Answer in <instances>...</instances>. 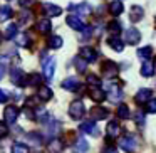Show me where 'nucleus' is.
<instances>
[{"label": "nucleus", "instance_id": "f257e3e1", "mask_svg": "<svg viewBox=\"0 0 156 153\" xmlns=\"http://www.w3.org/2000/svg\"><path fill=\"white\" fill-rule=\"evenodd\" d=\"M84 113H86V106L81 99H76V101L71 103V106H69V116L72 119H81L84 116Z\"/></svg>", "mask_w": 156, "mask_h": 153}, {"label": "nucleus", "instance_id": "f03ea898", "mask_svg": "<svg viewBox=\"0 0 156 153\" xmlns=\"http://www.w3.org/2000/svg\"><path fill=\"white\" fill-rule=\"evenodd\" d=\"M124 41H126V44H129V46L139 44V41H141V32H139L136 27L126 29V32H124Z\"/></svg>", "mask_w": 156, "mask_h": 153}, {"label": "nucleus", "instance_id": "7ed1b4c3", "mask_svg": "<svg viewBox=\"0 0 156 153\" xmlns=\"http://www.w3.org/2000/svg\"><path fill=\"white\" fill-rule=\"evenodd\" d=\"M106 96H108L109 99H111V101H119V99L122 98V91H121V88H119L118 84H116V82H109L108 86H106Z\"/></svg>", "mask_w": 156, "mask_h": 153}, {"label": "nucleus", "instance_id": "20e7f679", "mask_svg": "<svg viewBox=\"0 0 156 153\" xmlns=\"http://www.w3.org/2000/svg\"><path fill=\"white\" fill-rule=\"evenodd\" d=\"M17 118H19V108H17V106H15V104L7 106L5 111H4L5 123H7V125H14V123L17 121Z\"/></svg>", "mask_w": 156, "mask_h": 153}, {"label": "nucleus", "instance_id": "39448f33", "mask_svg": "<svg viewBox=\"0 0 156 153\" xmlns=\"http://www.w3.org/2000/svg\"><path fill=\"white\" fill-rule=\"evenodd\" d=\"M119 146L124 150L126 153H134L136 151V138L134 136H124V138L119 140Z\"/></svg>", "mask_w": 156, "mask_h": 153}, {"label": "nucleus", "instance_id": "423d86ee", "mask_svg": "<svg viewBox=\"0 0 156 153\" xmlns=\"http://www.w3.org/2000/svg\"><path fill=\"white\" fill-rule=\"evenodd\" d=\"M101 71H102V76H106V78H114L118 74V64L112 61H104L101 66Z\"/></svg>", "mask_w": 156, "mask_h": 153}, {"label": "nucleus", "instance_id": "0eeeda50", "mask_svg": "<svg viewBox=\"0 0 156 153\" xmlns=\"http://www.w3.org/2000/svg\"><path fill=\"white\" fill-rule=\"evenodd\" d=\"M106 133H108V140L118 138L121 135V125H119V121H116V119L109 121L108 126H106Z\"/></svg>", "mask_w": 156, "mask_h": 153}, {"label": "nucleus", "instance_id": "6e6552de", "mask_svg": "<svg viewBox=\"0 0 156 153\" xmlns=\"http://www.w3.org/2000/svg\"><path fill=\"white\" fill-rule=\"evenodd\" d=\"M151 98H153V91H151V89H148V88H143V89H139V91L136 93V96H134V101L138 103V104H146V103H148Z\"/></svg>", "mask_w": 156, "mask_h": 153}, {"label": "nucleus", "instance_id": "1a4fd4ad", "mask_svg": "<svg viewBox=\"0 0 156 153\" xmlns=\"http://www.w3.org/2000/svg\"><path fill=\"white\" fill-rule=\"evenodd\" d=\"M42 71H44V78L45 79H52L54 71H55V59L54 57L45 59V62L42 64Z\"/></svg>", "mask_w": 156, "mask_h": 153}, {"label": "nucleus", "instance_id": "9d476101", "mask_svg": "<svg viewBox=\"0 0 156 153\" xmlns=\"http://www.w3.org/2000/svg\"><path fill=\"white\" fill-rule=\"evenodd\" d=\"M89 115H91V121H101V119H106L109 116V111L106 108L96 106V108H92L91 111H89Z\"/></svg>", "mask_w": 156, "mask_h": 153}, {"label": "nucleus", "instance_id": "9b49d317", "mask_svg": "<svg viewBox=\"0 0 156 153\" xmlns=\"http://www.w3.org/2000/svg\"><path fill=\"white\" fill-rule=\"evenodd\" d=\"M79 56H81L82 59H84L86 62H94L96 59H98V52L94 51L92 47H89V46H86V47H82L81 49V52H79Z\"/></svg>", "mask_w": 156, "mask_h": 153}, {"label": "nucleus", "instance_id": "f8f14e48", "mask_svg": "<svg viewBox=\"0 0 156 153\" xmlns=\"http://www.w3.org/2000/svg\"><path fill=\"white\" fill-rule=\"evenodd\" d=\"M144 17V9L141 7V5H133L131 9H129V20L131 22H139L141 19Z\"/></svg>", "mask_w": 156, "mask_h": 153}, {"label": "nucleus", "instance_id": "ddd939ff", "mask_svg": "<svg viewBox=\"0 0 156 153\" xmlns=\"http://www.w3.org/2000/svg\"><path fill=\"white\" fill-rule=\"evenodd\" d=\"M66 22H67V25L71 29H74V31H82V29L86 27V24L82 22V19L79 17V15H69V17L66 19Z\"/></svg>", "mask_w": 156, "mask_h": 153}, {"label": "nucleus", "instance_id": "4468645a", "mask_svg": "<svg viewBox=\"0 0 156 153\" xmlns=\"http://www.w3.org/2000/svg\"><path fill=\"white\" fill-rule=\"evenodd\" d=\"M79 129H81L82 133H86V135H92V136L99 135V129H98V126L94 125V121H84L79 126Z\"/></svg>", "mask_w": 156, "mask_h": 153}, {"label": "nucleus", "instance_id": "2eb2a0df", "mask_svg": "<svg viewBox=\"0 0 156 153\" xmlns=\"http://www.w3.org/2000/svg\"><path fill=\"white\" fill-rule=\"evenodd\" d=\"M42 9H44V14L47 17H59L62 14V9L59 5H54V4H44Z\"/></svg>", "mask_w": 156, "mask_h": 153}, {"label": "nucleus", "instance_id": "dca6fc26", "mask_svg": "<svg viewBox=\"0 0 156 153\" xmlns=\"http://www.w3.org/2000/svg\"><path fill=\"white\" fill-rule=\"evenodd\" d=\"M25 78H27V76L24 74L22 69H12L10 79H12V82H15L17 86H25Z\"/></svg>", "mask_w": 156, "mask_h": 153}, {"label": "nucleus", "instance_id": "f3484780", "mask_svg": "<svg viewBox=\"0 0 156 153\" xmlns=\"http://www.w3.org/2000/svg\"><path fill=\"white\" fill-rule=\"evenodd\" d=\"M69 10L77 12L79 15H87V14H91V5H89L87 2H82V4H77V5L71 4L69 5Z\"/></svg>", "mask_w": 156, "mask_h": 153}, {"label": "nucleus", "instance_id": "a211bd4d", "mask_svg": "<svg viewBox=\"0 0 156 153\" xmlns=\"http://www.w3.org/2000/svg\"><path fill=\"white\" fill-rule=\"evenodd\" d=\"M108 44H109V47H111L112 51H116V52L124 51V42H122L118 35H111V37L108 39Z\"/></svg>", "mask_w": 156, "mask_h": 153}, {"label": "nucleus", "instance_id": "6ab92c4d", "mask_svg": "<svg viewBox=\"0 0 156 153\" xmlns=\"http://www.w3.org/2000/svg\"><path fill=\"white\" fill-rule=\"evenodd\" d=\"M62 88L66 89V91H79V88H81V82L77 81L76 78H67L62 81Z\"/></svg>", "mask_w": 156, "mask_h": 153}, {"label": "nucleus", "instance_id": "aec40b11", "mask_svg": "<svg viewBox=\"0 0 156 153\" xmlns=\"http://www.w3.org/2000/svg\"><path fill=\"white\" fill-rule=\"evenodd\" d=\"M122 12H124V5H122L121 0H112L111 4H109V14L111 15L118 17V15H121Z\"/></svg>", "mask_w": 156, "mask_h": 153}, {"label": "nucleus", "instance_id": "412c9836", "mask_svg": "<svg viewBox=\"0 0 156 153\" xmlns=\"http://www.w3.org/2000/svg\"><path fill=\"white\" fill-rule=\"evenodd\" d=\"M89 98L94 99L96 103H101L106 99V93L101 88H89Z\"/></svg>", "mask_w": 156, "mask_h": 153}, {"label": "nucleus", "instance_id": "4be33fe9", "mask_svg": "<svg viewBox=\"0 0 156 153\" xmlns=\"http://www.w3.org/2000/svg\"><path fill=\"white\" fill-rule=\"evenodd\" d=\"M62 148H64V143H62L61 138H52L47 145V150L51 153H61Z\"/></svg>", "mask_w": 156, "mask_h": 153}, {"label": "nucleus", "instance_id": "5701e85b", "mask_svg": "<svg viewBox=\"0 0 156 153\" xmlns=\"http://www.w3.org/2000/svg\"><path fill=\"white\" fill-rule=\"evenodd\" d=\"M74 153H87V150H89V143L86 141L84 138H77L76 140V143H74Z\"/></svg>", "mask_w": 156, "mask_h": 153}, {"label": "nucleus", "instance_id": "b1692460", "mask_svg": "<svg viewBox=\"0 0 156 153\" xmlns=\"http://www.w3.org/2000/svg\"><path fill=\"white\" fill-rule=\"evenodd\" d=\"M153 72H154V66H153L151 61H143L141 64V76L144 78H151Z\"/></svg>", "mask_w": 156, "mask_h": 153}, {"label": "nucleus", "instance_id": "393cba45", "mask_svg": "<svg viewBox=\"0 0 156 153\" xmlns=\"http://www.w3.org/2000/svg\"><path fill=\"white\" fill-rule=\"evenodd\" d=\"M52 29V24L49 19H41V20L37 22V31L41 32V34H49Z\"/></svg>", "mask_w": 156, "mask_h": 153}, {"label": "nucleus", "instance_id": "a878e982", "mask_svg": "<svg viewBox=\"0 0 156 153\" xmlns=\"http://www.w3.org/2000/svg\"><path fill=\"white\" fill-rule=\"evenodd\" d=\"M42 84V76L37 74V72H32L25 78V86H39Z\"/></svg>", "mask_w": 156, "mask_h": 153}, {"label": "nucleus", "instance_id": "bb28decb", "mask_svg": "<svg viewBox=\"0 0 156 153\" xmlns=\"http://www.w3.org/2000/svg\"><path fill=\"white\" fill-rule=\"evenodd\" d=\"M52 89L49 88V86H41L39 88V99H42V101H49V99H52Z\"/></svg>", "mask_w": 156, "mask_h": 153}, {"label": "nucleus", "instance_id": "cd10ccee", "mask_svg": "<svg viewBox=\"0 0 156 153\" xmlns=\"http://www.w3.org/2000/svg\"><path fill=\"white\" fill-rule=\"evenodd\" d=\"M153 54V49L151 46H144V47L138 49V57L141 59V61H149V57H151Z\"/></svg>", "mask_w": 156, "mask_h": 153}, {"label": "nucleus", "instance_id": "c85d7f7f", "mask_svg": "<svg viewBox=\"0 0 156 153\" xmlns=\"http://www.w3.org/2000/svg\"><path fill=\"white\" fill-rule=\"evenodd\" d=\"M118 116L121 119H129V116H131V113H129V106L124 104V103H121V104L118 106Z\"/></svg>", "mask_w": 156, "mask_h": 153}, {"label": "nucleus", "instance_id": "c756f323", "mask_svg": "<svg viewBox=\"0 0 156 153\" xmlns=\"http://www.w3.org/2000/svg\"><path fill=\"white\" fill-rule=\"evenodd\" d=\"M62 44H64V42H62L61 35H51V37H49V47L51 49H61Z\"/></svg>", "mask_w": 156, "mask_h": 153}, {"label": "nucleus", "instance_id": "7c9ffc66", "mask_svg": "<svg viewBox=\"0 0 156 153\" xmlns=\"http://www.w3.org/2000/svg\"><path fill=\"white\" fill-rule=\"evenodd\" d=\"M15 42H17L20 47H29V46H30V37H29L27 34H19L17 37H15Z\"/></svg>", "mask_w": 156, "mask_h": 153}, {"label": "nucleus", "instance_id": "2f4dec72", "mask_svg": "<svg viewBox=\"0 0 156 153\" xmlns=\"http://www.w3.org/2000/svg\"><path fill=\"white\" fill-rule=\"evenodd\" d=\"M121 29H122L121 27V22H118V20H111L108 24V31L111 32L112 35H118L119 32H121Z\"/></svg>", "mask_w": 156, "mask_h": 153}, {"label": "nucleus", "instance_id": "473e14b6", "mask_svg": "<svg viewBox=\"0 0 156 153\" xmlns=\"http://www.w3.org/2000/svg\"><path fill=\"white\" fill-rule=\"evenodd\" d=\"M32 19H34V14H32L30 10H22L20 15H19V22H20V24H29Z\"/></svg>", "mask_w": 156, "mask_h": 153}, {"label": "nucleus", "instance_id": "72a5a7b5", "mask_svg": "<svg viewBox=\"0 0 156 153\" xmlns=\"http://www.w3.org/2000/svg\"><path fill=\"white\" fill-rule=\"evenodd\" d=\"M12 17V9L9 5H4V7L0 9V22H5Z\"/></svg>", "mask_w": 156, "mask_h": 153}, {"label": "nucleus", "instance_id": "f704fd0d", "mask_svg": "<svg viewBox=\"0 0 156 153\" xmlns=\"http://www.w3.org/2000/svg\"><path fill=\"white\" fill-rule=\"evenodd\" d=\"M74 66L79 72H86V69H87V62H86L81 56H77V57L74 59Z\"/></svg>", "mask_w": 156, "mask_h": 153}, {"label": "nucleus", "instance_id": "c9c22d12", "mask_svg": "<svg viewBox=\"0 0 156 153\" xmlns=\"http://www.w3.org/2000/svg\"><path fill=\"white\" fill-rule=\"evenodd\" d=\"M15 35H17V25H15V24H10L7 29H5V34H4V37L7 39V41H10V39H14Z\"/></svg>", "mask_w": 156, "mask_h": 153}, {"label": "nucleus", "instance_id": "e433bc0d", "mask_svg": "<svg viewBox=\"0 0 156 153\" xmlns=\"http://www.w3.org/2000/svg\"><path fill=\"white\" fill-rule=\"evenodd\" d=\"M86 81H87V84L91 86V88H101V79L96 74H89L87 78H86Z\"/></svg>", "mask_w": 156, "mask_h": 153}, {"label": "nucleus", "instance_id": "4c0bfd02", "mask_svg": "<svg viewBox=\"0 0 156 153\" xmlns=\"http://www.w3.org/2000/svg\"><path fill=\"white\" fill-rule=\"evenodd\" d=\"M12 153H29V148L24 143H14L12 145Z\"/></svg>", "mask_w": 156, "mask_h": 153}, {"label": "nucleus", "instance_id": "58836bf2", "mask_svg": "<svg viewBox=\"0 0 156 153\" xmlns=\"http://www.w3.org/2000/svg\"><path fill=\"white\" fill-rule=\"evenodd\" d=\"M134 121H136V125L138 126H143L146 123V118H144V113L143 111H136V115H134Z\"/></svg>", "mask_w": 156, "mask_h": 153}, {"label": "nucleus", "instance_id": "ea45409f", "mask_svg": "<svg viewBox=\"0 0 156 153\" xmlns=\"http://www.w3.org/2000/svg\"><path fill=\"white\" fill-rule=\"evenodd\" d=\"M5 71H7V57H2L0 56V81L5 76Z\"/></svg>", "mask_w": 156, "mask_h": 153}, {"label": "nucleus", "instance_id": "a19ab883", "mask_svg": "<svg viewBox=\"0 0 156 153\" xmlns=\"http://www.w3.org/2000/svg\"><path fill=\"white\" fill-rule=\"evenodd\" d=\"M59 131H61V123H59V121H52L51 125H49V133L54 136L55 133H59Z\"/></svg>", "mask_w": 156, "mask_h": 153}, {"label": "nucleus", "instance_id": "79ce46f5", "mask_svg": "<svg viewBox=\"0 0 156 153\" xmlns=\"http://www.w3.org/2000/svg\"><path fill=\"white\" fill-rule=\"evenodd\" d=\"M146 113H156V98H151L146 103Z\"/></svg>", "mask_w": 156, "mask_h": 153}, {"label": "nucleus", "instance_id": "37998d69", "mask_svg": "<svg viewBox=\"0 0 156 153\" xmlns=\"http://www.w3.org/2000/svg\"><path fill=\"white\" fill-rule=\"evenodd\" d=\"M29 138H30V141L34 143V145H41L42 143V138H41V133H29Z\"/></svg>", "mask_w": 156, "mask_h": 153}, {"label": "nucleus", "instance_id": "c03bdc74", "mask_svg": "<svg viewBox=\"0 0 156 153\" xmlns=\"http://www.w3.org/2000/svg\"><path fill=\"white\" fill-rule=\"evenodd\" d=\"M35 115V119H39V121H45L47 119V111L45 109H37V113H34Z\"/></svg>", "mask_w": 156, "mask_h": 153}, {"label": "nucleus", "instance_id": "a18cd8bd", "mask_svg": "<svg viewBox=\"0 0 156 153\" xmlns=\"http://www.w3.org/2000/svg\"><path fill=\"white\" fill-rule=\"evenodd\" d=\"M37 103H39L37 96H30V99H27V101H25V106H27V108H32V106H35Z\"/></svg>", "mask_w": 156, "mask_h": 153}, {"label": "nucleus", "instance_id": "49530a36", "mask_svg": "<svg viewBox=\"0 0 156 153\" xmlns=\"http://www.w3.org/2000/svg\"><path fill=\"white\" fill-rule=\"evenodd\" d=\"M7 135H9V128H7V125L0 121V138H4V136H7Z\"/></svg>", "mask_w": 156, "mask_h": 153}, {"label": "nucleus", "instance_id": "de8ad7c7", "mask_svg": "<svg viewBox=\"0 0 156 153\" xmlns=\"http://www.w3.org/2000/svg\"><path fill=\"white\" fill-rule=\"evenodd\" d=\"M91 32H92L91 27H84V29H82V37H84V39H89V37H91Z\"/></svg>", "mask_w": 156, "mask_h": 153}, {"label": "nucleus", "instance_id": "09e8293b", "mask_svg": "<svg viewBox=\"0 0 156 153\" xmlns=\"http://www.w3.org/2000/svg\"><path fill=\"white\" fill-rule=\"evenodd\" d=\"M35 0H19V5L20 7H29V5H32Z\"/></svg>", "mask_w": 156, "mask_h": 153}, {"label": "nucleus", "instance_id": "8fccbe9b", "mask_svg": "<svg viewBox=\"0 0 156 153\" xmlns=\"http://www.w3.org/2000/svg\"><path fill=\"white\" fill-rule=\"evenodd\" d=\"M7 93L5 91H2V89H0V104H2V103H7Z\"/></svg>", "mask_w": 156, "mask_h": 153}, {"label": "nucleus", "instance_id": "3c124183", "mask_svg": "<svg viewBox=\"0 0 156 153\" xmlns=\"http://www.w3.org/2000/svg\"><path fill=\"white\" fill-rule=\"evenodd\" d=\"M102 153H118V150H116L114 146H106V148L102 150Z\"/></svg>", "mask_w": 156, "mask_h": 153}, {"label": "nucleus", "instance_id": "603ef678", "mask_svg": "<svg viewBox=\"0 0 156 153\" xmlns=\"http://www.w3.org/2000/svg\"><path fill=\"white\" fill-rule=\"evenodd\" d=\"M153 66H154V67H156V57H154V64H153Z\"/></svg>", "mask_w": 156, "mask_h": 153}, {"label": "nucleus", "instance_id": "864d4df0", "mask_svg": "<svg viewBox=\"0 0 156 153\" xmlns=\"http://www.w3.org/2000/svg\"><path fill=\"white\" fill-rule=\"evenodd\" d=\"M0 41H2V34H0Z\"/></svg>", "mask_w": 156, "mask_h": 153}, {"label": "nucleus", "instance_id": "5fc2aeb1", "mask_svg": "<svg viewBox=\"0 0 156 153\" xmlns=\"http://www.w3.org/2000/svg\"><path fill=\"white\" fill-rule=\"evenodd\" d=\"M154 22H156V19H154Z\"/></svg>", "mask_w": 156, "mask_h": 153}]
</instances>
